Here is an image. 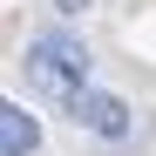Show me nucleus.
I'll list each match as a JSON object with an SVG mask.
<instances>
[{"label": "nucleus", "mask_w": 156, "mask_h": 156, "mask_svg": "<svg viewBox=\"0 0 156 156\" xmlns=\"http://www.w3.org/2000/svg\"><path fill=\"white\" fill-rule=\"evenodd\" d=\"M27 75H34V88L48 95V102H82L88 95V48L75 41V34H34L27 41Z\"/></svg>", "instance_id": "f257e3e1"}, {"label": "nucleus", "mask_w": 156, "mask_h": 156, "mask_svg": "<svg viewBox=\"0 0 156 156\" xmlns=\"http://www.w3.org/2000/svg\"><path fill=\"white\" fill-rule=\"evenodd\" d=\"M75 122H82V129H95V136H109V143H122V136H129V102H122V95L88 88L82 102H75Z\"/></svg>", "instance_id": "f03ea898"}, {"label": "nucleus", "mask_w": 156, "mask_h": 156, "mask_svg": "<svg viewBox=\"0 0 156 156\" xmlns=\"http://www.w3.org/2000/svg\"><path fill=\"white\" fill-rule=\"evenodd\" d=\"M34 149H41V122L20 102H7L0 109V156H34Z\"/></svg>", "instance_id": "7ed1b4c3"}, {"label": "nucleus", "mask_w": 156, "mask_h": 156, "mask_svg": "<svg viewBox=\"0 0 156 156\" xmlns=\"http://www.w3.org/2000/svg\"><path fill=\"white\" fill-rule=\"evenodd\" d=\"M55 7H61V14H82V7H88V0H55Z\"/></svg>", "instance_id": "20e7f679"}]
</instances>
